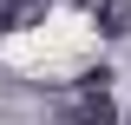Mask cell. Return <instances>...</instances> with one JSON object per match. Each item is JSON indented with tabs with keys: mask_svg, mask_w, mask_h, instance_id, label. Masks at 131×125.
<instances>
[{
	"mask_svg": "<svg viewBox=\"0 0 131 125\" xmlns=\"http://www.w3.org/2000/svg\"><path fill=\"white\" fill-rule=\"evenodd\" d=\"M59 125H118V105H112L105 86H79V105L66 112Z\"/></svg>",
	"mask_w": 131,
	"mask_h": 125,
	"instance_id": "1",
	"label": "cell"
},
{
	"mask_svg": "<svg viewBox=\"0 0 131 125\" xmlns=\"http://www.w3.org/2000/svg\"><path fill=\"white\" fill-rule=\"evenodd\" d=\"M52 7H59V0H0V26H7V33L20 40V33H33L39 20L52 13Z\"/></svg>",
	"mask_w": 131,
	"mask_h": 125,
	"instance_id": "2",
	"label": "cell"
},
{
	"mask_svg": "<svg viewBox=\"0 0 131 125\" xmlns=\"http://www.w3.org/2000/svg\"><path fill=\"white\" fill-rule=\"evenodd\" d=\"M98 33L105 40H125L131 33V0H98Z\"/></svg>",
	"mask_w": 131,
	"mask_h": 125,
	"instance_id": "3",
	"label": "cell"
}]
</instances>
